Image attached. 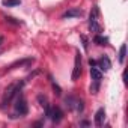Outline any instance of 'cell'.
<instances>
[{
	"label": "cell",
	"mask_w": 128,
	"mask_h": 128,
	"mask_svg": "<svg viewBox=\"0 0 128 128\" xmlns=\"http://www.w3.org/2000/svg\"><path fill=\"white\" fill-rule=\"evenodd\" d=\"M23 86H24V83L21 82V83H17V84H9L8 86V89H6V94H5V96H3V101H2V106H8L20 92H21V89H23Z\"/></svg>",
	"instance_id": "obj_1"
},
{
	"label": "cell",
	"mask_w": 128,
	"mask_h": 128,
	"mask_svg": "<svg viewBox=\"0 0 128 128\" xmlns=\"http://www.w3.org/2000/svg\"><path fill=\"white\" fill-rule=\"evenodd\" d=\"M90 77H92V82H94V84L90 86V92H92V94H96L98 89H100L101 80H102V71H101L96 65H94V66L90 68Z\"/></svg>",
	"instance_id": "obj_2"
},
{
	"label": "cell",
	"mask_w": 128,
	"mask_h": 128,
	"mask_svg": "<svg viewBox=\"0 0 128 128\" xmlns=\"http://www.w3.org/2000/svg\"><path fill=\"white\" fill-rule=\"evenodd\" d=\"M98 14H100L98 6H94V11L90 12V17H89V27L95 33H101V26L98 23Z\"/></svg>",
	"instance_id": "obj_3"
},
{
	"label": "cell",
	"mask_w": 128,
	"mask_h": 128,
	"mask_svg": "<svg viewBox=\"0 0 128 128\" xmlns=\"http://www.w3.org/2000/svg\"><path fill=\"white\" fill-rule=\"evenodd\" d=\"M15 112H17L20 116H26L27 112H29V107H27L26 98H24L21 94L17 95V100H15Z\"/></svg>",
	"instance_id": "obj_4"
},
{
	"label": "cell",
	"mask_w": 128,
	"mask_h": 128,
	"mask_svg": "<svg viewBox=\"0 0 128 128\" xmlns=\"http://www.w3.org/2000/svg\"><path fill=\"white\" fill-rule=\"evenodd\" d=\"M80 76H82V54H80V51H77L76 53V60H74V70H72V76H71L72 82L78 80Z\"/></svg>",
	"instance_id": "obj_5"
},
{
	"label": "cell",
	"mask_w": 128,
	"mask_h": 128,
	"mask_svg": "<svg viewBox=\"0 0 128 128\" xmlns=\"http://www.w3.org/2000/svg\"><path fill=\"white\" fill-rule=\"evenodd\" d=\"M66 106L70 110H77V112H83V101L78 100V98H74V96H68L66 100Z\"/></svg>",
	"instance_id": "obj_6"
},
{
	"label": "cell",
	"mask_w": 128,
	"mask_h": 128,
	"mask_svg": "<svg viewBox=\"0 0 128 128\" xmlns=\"http://www.w3.org/2000/svg\"><path fill=\"white\" fill-rule=\"evenodd\" d=\"M53 122H56V124H59L62 119H63V112L59 108V107H53L51 108V113H50V116H48Z\"/></svg>",
	"instance_id": "obj_7"
},
{
	"label": "cell",
	"mask_w": 128,
	"mask_h": 128,
	"mask_svg": "<svg viewBox=\"0 0 128 128\" xmlns=\"http://www.w3.org/2000/svg\"><path fill=\"white\" fill-rule=\"evenodd\" d=\"M83 15V11L80 8H71L70 11H66L63 14V18H78Z\"/></svg>",
	"instance_id": "obj_8"
},
{
	"label": "cell",
	"mask_w": 128,
	"mask_h": 128,
	"mask_svg": "<svg viewBox=\"0 0 128 128\" xmlns=\"http://www.w3.org/2000/svg\"><path fill=\"white\" fill-rule=\"evenodd\" d=\"M104 120H106V110L104 108H100L95 113V125L96 126H102L104 125Z\"/></svg>",
	"instance_id": "obj_9"
},
{
	"label": "cell",
	"mask_w": 128,
	"mask_h": 128,
	"mask_svg": "<svg viewBox=\"0 0 128 128\" xmlns=\"http://www.w3.org/2000/svg\"><path fill=\"white\" fill-rule=\"evenodd\" d=\"M98 63H100V70H101V71H108V70L112 68V62H110V59H108L107 56H102Z\"/></svg>",
	"instance_id": "obj_10"
},
{
	"label": "cell",
	"mask_w": 128,
	"mask_h": 128,
	"mask_svg": "<svg viewBox=\"0 0 128 128\" xmlns=\"http://www.w3.org/2000/svg\"><path fill=\"white\" fill-rule=\"evenodd\" d=\"M125 56H126V45L122 44L120 45V50H119V63H124L125 62Z\"/></svg>",
	"instance_id": "obj_11"
},
{
	"label": "cell",
	"mask_w": 128,
	"mask_h": 128,
	"mask_svg": "<svg viewBox=\"0 0 128 128\" xmlns=\"http://www.w3.org/2000/svg\"><path fill=\"white\" fill-rule=\"evenodd\" d=\"M94 42L96 44V45H107V42H108V39L107 38H102L100 33L95 36V39H94Z\"/></svg>",
	"instance_id": "obj_12"
},
{
	"label": "cell",
	"mask_w": 128,
	"mask_h": 128,
	"mask_svg": "<svg viewBox=\"0 0 128 128\" xmlns=\"http://www.w3.org/2000/svg\"><path fill=\"white\" fill-rule=\"evenodd\" d=\"M5 6H17V5H20V0H5V3H3Z\"/></svg>",
	"instance_id": "obj_13"
},
{
	"label": "cell",
	"mask_w": 128,
	"mask_h": 128,
	"mask_svg": "<svg viewBox=\"0 0 128 128\" xmlns=\"http://www.w3.org/2000/svg\"><path fill=\"white\" fill-rule=\"evenodd\" d=\"M50 80H51V86H53V89L56 90V94H57V95H62V89L59 88V84H56V83H54V80H53L51 77H50Z\"/></svg>",
	"instance_id": "obj_14"
},
{
	"label": "cell",
	"mask_w": 128,
	"mask_h": 128,
	"mask_svg": "<svg viewBox=\"0 0 128 128\" xmlns=\"http://www.w3.org/2000/svg\"><path fill=\"white\" fill-rule=\"evenodd\" d=\"M82 39H83V42H84V44H83L84 50H88V39H86V36H84V35H82Z\"/></svg>",
	"instance_id": "obj_15"
},
{
	"label": "cell",
	"mask_w": 128,
	"mask_h": 128,
	"mask_svg": "<svg viewBox=\"0 0 128 128\" xmlns=\"http://www.w3.org/2000/svg\"><path fill=\"white\" fill-rule=\"evenodd\" d=\"M3 44V36H0V45Z\"/></svg>",
	"instance_id": "obj_16"
}]
</instances>
